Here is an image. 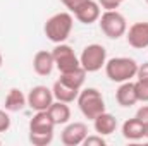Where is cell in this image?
Wrapping results in <instances>:
<instances>
[{
	"label": "cell",
	"mask_w": 148,
	"mask_h": 146,
	"mask_svg": "<svg viewBox=\"0 0 148 146\" xmlns=\"http://www.w3.org/2000/svg\"><path fill=\"white\" fill-rule=\"evenodd\" d=\"M73 24L74 19L69 12H57V14H53L52 17L47 19V23L43 26V31H45V36L52 43L57 45V43H64L71 36Z\"/></svg>",
	"instance_id": "1"
},
{
	"label": "cell",
	"mask_w": 148,
	"mask_h": 146,
	"mask_svg": "<svg viewBox=\"0 0 148 146\" xmlns=\"http://www.w3.org/2000/svg\"><path fill=\"white\" fill-rule=\"evenodd\" d=\"M138 62L131 57H114L105 62V74L114 83H126L136 77Z\"/></svg>",
	"instance_id": "2"
},
{
	"label": "cell",
	"mask_w": 148,
	"mask_h": 146,
	"mask_svg": "<svg viewBox=\"0 0 148 146\" xmlns=\"http://www.w3.org/2000/svg\"><path fill=\"white\" fill-rule=\"evenodd\" d=\"M76 102H77V107L81 110V113L88 120H93L97 115H100L102 112H105L103 95L97 88H84V89L81 88Z\"/></svg>",
	"instance_id": "3"
},
{
	"label": "cell",
	"mask_w": 148,
	"mask_h": 146,
	"mask_svg": "<svg viewBox=\"0 0 148 146\" xmlns=\"http://www.w3.org/2000/svg\"><path fill=\"white\" fill-rule=\"evenodd\" d=\"M102 33L110 40H119L127 31V21L119 10H105L98 19Z\"/></svg>",
	"instance_id": "4"
},
{
	"label": "cell",
	"mask_w": 148,
	"mask_h": 146,
	"mask_svg": "<svg viewBox=\"0 0 148 146\" xmlns=\"http://www.w3.org/2000/svg\"><path fill=\"white\" fill-rule=\"evenodd\" d=\"M105 62H107V50L103 45L98 43H91L84 46L79 55V64L86 72L100 71L102 67H105Z\"/></svg>",
	"instance_id": "5"
},
{
	"label": "cell",
	"mask_w": 148,
	"mask_h": 146,
	"mask_svg": "<svg viewBox=\"0 0 148 146\" xmlns=\"http://www.w3.org/2000/svg\"><path fill=\"white\" fill-rule=\"evenodd\" d=\"M52 55H53V62H55V67L59 69L60 74L71 72L81 67L79 64V57L74 53L73 46L66 45V43H57L55 48L52 50Z\"/></svg>",
	"instance_id": "6"
},
{
	"label": "cell",
	"mask_w": 148,
	"mask_h": 146,
	"mask_svg": "<svg viewBox=\"0 0 148 146\" xmlns=\"http://www.w3.org/2000/svg\"><path fill=\"white\" fill-rule=\"evenodd\" d=\"M26 100H28L29 108H33L35 112H40V110H48V107L53 103L55 98H53V93L50 88L40 84V86H35L29 89Z\"/></svg>",
	"instance_id": "7"
},
{
	"label": "cell",
	"mask_w": 148,
	"mask_h": 146,
	"mask_svg": "<svg viewBox=\"0 0 148 146\" xmlns=\"http://www.w3.org/2000/svg\"><path fill=\"white\" fill-rule=\"evenodd\" d=\"M88 136V126L84 122H71L64 127L60 141L66 146H79Z\"/></svg>",
	"instance_id": "8"
},
{
	"label": "cell",
	"mask_w": 148,
	"mask_h": 146,
	"mask_svg": "<svg viewBox=\"0 0 148 146\" xmlns=\"http://www.w3.org/2000/svg\"><path fill=\"white\" fill-rule=\"evenodd\" d=\"M73 14L79 23H83V24H93V23H97V21L100 19V16H102V7H100V3L95 2V0H84L81 5H77V7L74 9Z\"/></svg>",
	"instance_id": "9"
},
{
	"label": "cell",
	"mask_w": 148,
	"mask_h": 146,
	"mask_svg": "<svg viewBox=\"0 0 148 146\" xmlns=\"http://www.w3.org/2000/svg\"><path fill=\"white\" fill-rule=\"evenodd\" d=\"M126 40L129 46L136 50L148 48V21L134 23L133 26H129V29L126 31Z\"/></svg>",
	"instance_id": "10"
},
{
	"label": "cell",
	"mask_w": 148,
	"mask_h": 146,
	"mask_svg": "<svg viewBox=\"0 0 148 146\" xmlns=\"http://www.w3.org/2000/svg\"><path fill=\"white\" fill-rule=\"evenodd\" d=\"M55 122L47 110H40L29 120V134H53Z\"/></svg>",
	"instance_id": "11"
},
{
	"label": "cell",
	"mask_w": 148,
	"mask_h": 146,
	"mask_svg": "<svg viewBox=\"0 0 148 146\" xmlns=\"http://www.w3.org/2000/svg\"><path fill=\"white\" fill-rule=\"evenodd\" d=\"M81 89H76L74 86L67 84L66 81H62L60 77L53 83L52 86V93H53V98L59 100V102H64V103H73L74 100L77 98Z\"/></svg>",
	"instance_id": "12"
},
{
	"label": "cell",
	"mask_w": 148,
	"mask_h": 146,
	"mask_svg": "<svg viewBox=\"0 0 148 146\" xmlns=\"http://www.w3.org/2000/svg\"><path fill=\"white\" fill-rule=\"evenodd\" d=\"M115 100L124 108H129V107L136 105L138 103V95H136V89H134V83H131V81L121 83L119 89L115 91Z\"/></svg>",
	"instance_id": "13"
},
{
	"label": "cell",
	"mask_w": 148,
	"mask_h": 146,
	"mask_svg": "<svg viewBox=\"0 0 148 146\" xmlns=\"http://www.w3.org/2000/svg\"><path fill=\"white\" fill-rule=\"evenodd\" d=\"M53 67H55V62H53L52 52L40 50V52L35 53V57H33V69H35V72L38 76H50Z\"/></svg>",
	"instance_id": "14"
},
{
	"label": "cell",
	"mask_w": 148,
	"mask_h": 146,
	"mask_svg": "<svg viewBox=\"0 0 148 146\" xmlns=\"http://www.w3.org/2000/svg\"><path fill=\"white\" fill-rule=\"evenodd\" d=\"M121 132L126 139L129 141H138V139H143L145 138V124L138 119V117H133V119H127L122 127H121Z\"/></svg>",
	"instance_id": "15"
},
{
	"label": "cell",
	"mask_w": 148,
	"mask_h": 146,
	"mask_svg": "<svg viewBox=\"0 0 148 146\" xmlns=\"http://www.w3.org/2000/svg\"><path fill=\"white\" fill-rule=\"evenodd\" d=\"M93 127H95L97 134L109 136L112 132H115V129H117V119L109 112H102L100 115H97L93 119Z\"/></svg>",
	"instance_id": "16"
},
{
	"label": "cell",
	"mask_w": 148,
	"mask_h": 146,
	"mask_svg": "<svg viewBox=\"0 0 148 146\" xmlns=\"http://www.w3.org/2000/svg\"><path fill=\"white\" fill-rule=\"evenodd\" d=\"M52 117V120L55 122V126H60V124H67L69 119H71V108H69V103H64V102H59L55 100L48 110H47Z\"/></svg>",
	"instance_id": "17"
},
{
	"label": "cell",
	"mask_w": 148,
	"mask_h": 146,
	"mask_svg": "<svg viewBox=\"0 0 148 146\" xmlns=\"http://www.w3.org/2000/svg\"><path fill=\"white\" fill-rule=\"evenodd\" d=\"M26 105H28V100L21 89H17V88L9 89V93L5 96V110L7 112H21Z\"/></svg>",
	"instance_id": "18"
},
{
	"label": "cell",
	"mask_w": 148,
	"mask_h": 146,
	"mask_svg": "<svg viewBox=\"0 0 148 146\" xmlns=\"http://www.w3.org/2000/svg\"><path fill=\"white\" fill-rule=\"evenodd\" d=\"M53 141V134H29V143L35 146H47Z\"/></svg>",
	"instance_id": "19"
},
{
	"label": "cell",
	"mask_w": 148,
	"mask_h": 146,
	"mask_svg": "<svg viewBox=\"0 0 148 146\" xmlns=\"http://www.w3.org/2000/svg\"><path fill=\"white\" fill-rule=\"evenodd\" d=\"M134 89L138 95V102H148V81L138 79L134 83Z\"/></svg>",
	"instance_id": "20"
},
{
	"label": "cell",
	"mask_w": 148,
	"mask_h": 146,
	"mask_svg": "<svg viewBox=\"0 0 148 146\" xmlns=\"http://www.w3.org/2000/svg\"><path fill=\"white\" fill-rule=\"evenodd\" d=\"M84 146H105L107 141L103 139L102 134H91V136H86V139L83 141Z\"/></svg>",
	"instance_id": "21"
},
{
	"label": "cell",
	"mask_w": 148,
	"mask_h": 146,
	"mask_svg": "<svg viewBox=\"0 0 148 146\" xmlns=\"http://www.w3.org/2000/svg\"><path fill=\"white\" fill-rule=\"evenodd\" d=\"M97 2H98L100 7L105 9V10H117L119 5H121L122 2H126V0H97Z\"/></svg>",
	"instance_id": "22"
},
{
	"label": "cell",
	"mask_w": 148,
	"mask_h": 146,
	"mask_svg": "<svg viewBox=\"0 0 148 146\" xmlns=\"http://www.w3.org/2000/svg\"><path fill=\"white\" fill-rule=\"evenodd\" d=\"M10 129V117L5 110H0V132H7Z\"/></svg>",
	"instance_id": "23"
},
{
	"label": "cell",
	"mask_w": 148,
	"mask_h": 146,
	"mask_svg": "<svg viewBox=\"0 0 148 146\" xmlns=\"http://www.w3.org/2000/svg\"><path fill=\"white\" fill-rule=\"evenodd\" d=\"M136 77L141 79V81H148V62H143L138 65V72H136Z\"/></svg>",
	"instance_id": "24"
},
{
	"label": "cell",
	"mask_w": 148,
	"mask_h": 146,
	"mask_svg": "<svg viewBox=\"0 0 148 146\" xmlns=\"http://www.w3.org/2000/svg\"><path fill=\"white\" fill-rule=\"evenodd\" d=\"M136 117H138L143 124H148V105L140 107V108H138V112H136Z\"/></svg>",
	"instance_id": "25"
},
{
	"label": "cell",
	"mask_w": 148,
	"mask_h": 146,
	"mask_svg": "<svg viewBox=\"0 0 148 146\" xmlns=\"http://www.w3.org/2000/svg\"><path fill=\"white\" fill-rule=\"evenodd\" d=\"M60 2H62V3H64V5H66L69 10H71V12H73L74 9H76L77 5H81L84 0H60Z\"/></svg>",
	"instance_id": "26"
},
{
	"label": "cell",
	"mask_w": 148,
	"mask_h": 146,
	"mask_svg": "<svg viewBox=\"0 0 148 146\" xmlns=\"http://www.w3.org/2000/svg\"><path fill=\"white\" fill-rule=\"evenodd\" d=\"M145 138L148 139V124H145Z\"/></svg>",
	"instance_id": "27"
},
{
	"label": "cell",
	"mask_w": 148,
	"mask_h": 146,
	"mask_svg": "<svg viewBox=\"0 0 148 146\" xmlns=\"http://www.w3.org/2000/svg\"><path fill=\"white\" fill-rule=\"evenodd\" d=\"M2 64H3V57H2V53H0V67H2Z\"/></svg>",
	"instance_id": "28"
},
{
	"label": "cell",
	"mask_w": 148,
	"mask_h": 146,
	"mask_svg": "<svg viewBox=\"0 0 148 146\" xmlns=\"http://www.w3.org/2000/svg\"><path fill=\"white\" fill-rule=\"evenodd\" d=\"M0 145H2V139H0Z\"/></svg>",
	"instance_id": "29"
},
{
	"label": "cell",
	"mask_w": 148,
	"mask_h": 146,
	"mask_svg": "<svg viewBox=\"0 0 148 146\" xmlns=\"http://www.w3.org/2000/svg\"><path fill=\"white\" fill-rule=\"evenodd\" d=\"M147 3H148V0H147Z\"/></svg>",
	"instance_id": "30"
}]
</instances>
